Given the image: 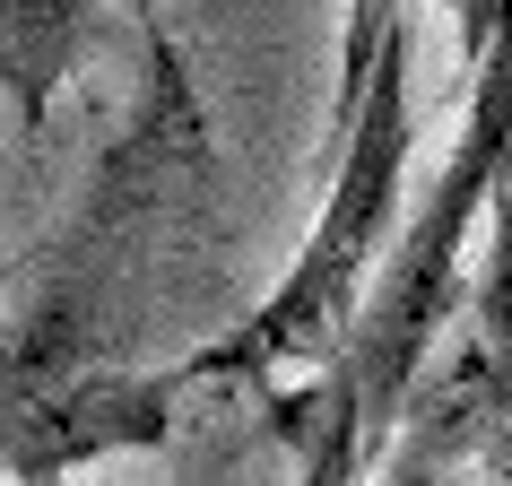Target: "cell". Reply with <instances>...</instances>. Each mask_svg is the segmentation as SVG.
Wrapping results in <instances>:
<instances>
[{
  "instance_id": "6da1fadb",
  "label": "cell",
  "mask_w": 512,
  "mask_h": 486,
  "mask_svg": "<svg viewBox=\"0 0 512 486\" xmlns=\"http://www.w3.org/2000/svg\"><path fill=\"white\" fill-rule=\"evenodd\" d=\"M209 183L217 157L200 87L183 70V44L148 18V96L96 157L70 226L35 252L27 304L0 313V417L70 382L131 374V322H148L165 278L209 235Z\"/></svg>"
},
{
  "instance_id": "7a4b0ae2",
  "label": "cell",
  "mask_w": 512,
  "mask_h": 486,
  "mask_svg": "<svg viewBox=\"0 0 512 486\" xmlns=\"http://www.w3.org/2000/svg\"><path fill=\"white\" fill-rule=\"evenodd\" d=\"M504 183H512V0H486L478 9V87H469V122H460L452 165L434 174V191L391 235L348 339L322 356V382L270 391V426L296 443L304 486L374 478V460L400 434V408L417 391V374H426L434 339L469 296V226Z\"/></svg>"
},
{
  "instance_id": "3957f363",
  "label": "cell",
  "mask_w": 512,
  "mask_h": 486,
  "mask_svg": "<svg viewBox=\"0 0 512 486\" xmlns=\"http://www.w3.org/2000/svg\"><path fill=\"white\" fill-rule=\"evenodd\" d=\"M417 148V105H408V9L400 0H356V44L339 70V165L330 200L304 235L296 270L252 304L235 330H217L209 348L174 356V382H252L261 400L287 391L296 365H322L348 339L356 304L374 287L382 252L400 235V183Z\"/></svg>"
},
{
  "instance_id": "277c9868",
  "label": "cell",
  "mask_w": 512,
  "mask_h": 486,
  "mask_svg": "<svg viewBox=\"0 0 512 486\" xmlns=\"http://www.w3.org/2000/svg\"><path fill=\"white\" fill-rule=\"evenodd\" d=\"M96 27V0H0V96L18 113V131H44L53 96L70 87Z\"/></svg>"
},
{
  "instance_id": "5b68a950",
  "label": "cell",
  "mask_w": 512,
  "mask_h": 486,
  "mask_svg": "<svg viewBox=\"0 0 512 486\" xmlns=\"http://www.w3.org/2000/svg\"><path fill=\"white\" fill-rule=\"evenodd\" d=\"M486 469H495V486H512V408H504V426H495V460Z\"/></svg>"
},
{
  "instance_id": "8992f818",
  "label": "cell",
  "mask_w": 512,
  "mask_h": 486,
  "mask_svg": "<svg viewBox=\"0 0 512 486\" xmlns=\"http://www.w3.org/2000/svg\"><path fill=\"white\" fill-rule=\"evenodd\" d=\"M27 486H87V478H27Z\"/></svg>"
}]
</instances>
